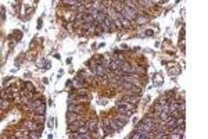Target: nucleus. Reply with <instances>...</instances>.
<instances>
[{"label":"nucleus","mask_w":208,"mask_h":139,"mask_svg":"<svg viewBox=\"0 0 208 139\" xmlns=\"http://www.w3.org/2000/svg\"><path fill=\"white\" fill-rule=\"evenodd\" d=\"M119 78H121V81H126V82H131L133 83V85H140V82H139V77L136 74H122L119 75Z\"/></svg>","instance_id":"2"},{"label":"nucleus","mask_w":208,"mask_h":139,"mask_svg":"<svg viewBox=\"0 0 208 139\" xmlns=\"http://www.w3.org/2000/svg\"><path fill=\"white\" fill-rule=\"evenodd\" d=\"M115 120H117V122L121 125V127H124V125L128 124V121H129V117L125 116V114H121V113H119V116H118Z\"/></svg>","instance_id":"10"},{"label":"nucleus","mask_w":208,"mask_h":139,"mask_svg":"<svg viewBox=\"0 0 208 139\" xmlns=\"http://www.w3.org/2000/svg\"><path fill=\"white\" fill-rule=\"evenodd\" d=\"M25 90H29V92H35V86H33V85H32L31 82H27L25 83Z\"/></svg>","instance_id":"20"},{"label":"nucleus","mask_w":208,"mask_h":139,"mask_svg":"<svg viewBox=\"0 0 208 139\" xmlns=\"http://www.w3.org/2000/svg\"><path fill=\"white\" fill-rule=\"evenodd\" d=\"M75 120H83V116L81 113H74V111H68L67 113V121L71 122V121H75Z\"/></svg>","instance_id":"5"},{"label":"nucleus","mask_w":208,"mask_h":139,"mask_svg":"<svg viewBox=\"0 0 208 139\" xmlns=\"http://www.w3.org/2000/svg\"><path fill=\"white\" fill-rule=\"evenodd\" d=\"M136 131H139V132H153V127H150L144 122H139L136 125Z\"/></svg>","instance_id":"6"},{"label":"nucleus","mask_w":208,"mask_h":139,"mask_svg":"<svg viewBox=\"0 0 208 139\" xmlns=\"http://www.w3.org/2000/svg\"><path fill=\"white\" fill-rule=\"evenodd\" d=\"M33 113H35V114H45L46 113V104L45 103H42V104H39L38 107H35V109H33Z\"/></svg>","instance_id":"13"},{"label":"nucleus","mask_w":208,"mask_h":139,"mask_svg":"<svg viewBox=\"0 0 208 139\" xmlns=\"http://www.w3.org/2000/svg\"><path fill=\"white\" fill-rule=\"evenodd\" d=\"M64 4H68V6H77V4H81L79 0H63Z\"/></svg>","instance_id":"17"},{"label":"nucleus","mask_w":208,"mask_h":139,"mask_svg":"<svg viewBox=\"0 0 208 139\" xmlns=\"http://www.w3.org/2000/svg\"><path fill=\"white\" fill-rule=\"evenodd\" d=\"M82 125H85V121L83 120H75V121H71V122H68V131L69 132H75V131L82 127Z\"/></svg>","instance_id":"3"},{"label":"nucleus","mask_w":208,"mask_h":139,"mask_svg":"<svg viewBox=\"0 0 208 139\" xmlns=\"http://www.w3.org/2000/svg\"><path fill=\"white\" fill-rule=\"evenodd\" d=\"M95 72H96V75H97V77H100V78H103L104 75H105V70H104V67L101 64H97V65H95Z\"/></svg>","instance_id":"9"},{"label":"nucleus","mask_w":208,"mask_h":139,"mask_svg":"<svg viewBox=\"0 0 208 139\" xmlns=\"http://www.w3.org/2000/svg\"><path fill=\"white\" fill-rule=\"evenodd\" d=\"M161 111H162V104H161V103H157V104H155V106H154V113H157V114H160V113H161Z\"/></svg>","instance_id":"19"},{"label":"nucleus","mask_w":208,"mask_h":139,"mask_svg":"<svg viewBox=\"0 0 208 139\" xmlns=\"http://www.w3.org/2000/svg\"><path fill=\"white\" fill-rule=\"evenodd\" d=\"M85 107L83 106H78V104H74V103H69L68 104V111H74V113H83Z\"/></svg>","instance_id":"7"},{"label":"nucleus","mask_w":208,"mask_h":139,"mask_svg":"<svg viewBox=\"0 0 208 139\" xmlns=\"http://www.w3.org/2000/svg\"><path fill=\"white\" fill-rule=\"evenodd\" d=\"M9 100H7V99H3V103H1V107H0V110H6V109H7V107H9Z\"/></svg>","instance_id":"22"},{"label":"nucleus","mask_w":208,"mask_h":139,"mask_svg":"<svg viewBox=\"0 0 208 139\" xmlns=\"http://www.w3.org/2000/svg\"><path fill=\"white\" fill-rule=\"evenodd\" d=\"M139 100V95H126L124 97L122 102H126V103H132V104H136Z\"/></svg>","instance_id":"8"},{"label":"nucleus","mask_w":208,"mask_h":139,"mask_svg":"<svg viewBox=\"0 0 208 139\" xmlns=\"http://www.w3.org/2000/svg\"><path fill=\"white\" fill-rule=\"evenodd\" d=\"M0 97H1V99H10L11 95H9V93H7V89H6V90H1V92H0Z\"/></svg>","instance_id":"21"},{"label":"nucleus","mask_w":208,"mask_h":139,"mask_svg":"<svg viewBox=\"0 0 208 139\" xmlns=\"http://www.w3.org/2000/svg\"><path fill=\"white\" fill-rule=\"evenodd\" d=\"M53 122H54V118H50V121H49V127H50V128H53V125H54Z\"/></svg>","instance_id":"23"},{"label":"nucleus","mask_w":208,"mask_h":139,"mask_svg":"<svg viewBox=\"0 0 208 139\" xmlns=\"http://www.w3.org/2000/svg\"><path fill=\"white\" fill-rule=\"evenodd\" d=\"M107 122H108V125L111 127V128H113L114 132H118V131L122 128V127H121V125L117 122V120H113V118H111V120H107Z\"/></svg>","instance_id":"12"},{"label":"nucleus","mask_w":208,"mask_h":139,"mask_svg":"<svg viewBox=\"0 0 208 139\" xmlns=\"http://www.w3.org/2000/svg\"><path fill=\"white\" fill-rule=\"evenodd\" d=\"M75 132H77V134H85V132H89V130H87V127H86V125H82V127H79Z\"/></svg>","instance_id":"18"},{"label":"nucleus","mask_w":208,"mask_h":139,"mask_svg":"<svg viewBox=\"0 0 208 139\" xmlns=\"http://www.w3.org/2000/svg\"><path fill=\"white\" fill-rule=\"evenodd\" d=\"M86 127H87V130H89V131H93V132H95V131L99 130V121H97V120H90L89 122H87Z\"/></svg>","instance_id":"11"},{"label":"nucleus","mask_w":208,"mask_h":139,"mask_svg":"<svg viewBox=\"0 0 208 139\" xmlns=\"http://www.w3.org/2000/svg\"><path fill=\"white\" fill-rule=\"evenodd\" d=\"M33 120L36 121L38 124H39V122L43 124V122H45V114H35V116H33Z\"/></svg>","instance_id":"15"},{"label":"nucleus","mask_w":208,"mask_h":139,"mask_svg":"<svg viewBox=\"0 0 208 139\" xmlns=\"http://www.w3.org/2000/svg\"><path fill=\"white\" fill-rule=\"evenodd\" d=\"M15 138H29V135H28L27 131H17V134H15Z\"/></svg>","instance_id":"16"},{"label":"nucleus","mask_w":208,"mask_h":139,"mask_svg":"<svg viewBox=\"0 0 208 139\" xmlns=\"http://www.w3.org/2000/svg\"><path fill=\"white\" fill-rule=\"evenodd\" d=\"M135 21H136V24H139V25H143V24H147V22H149V18H147V17H144V15H139V14H137V17L135 18Z\"/></svg>","instance_id":"14"},{"label":"nucleus","mask_w":208,"mask_h":139,"mask_svg":"<svg viewBox=\"0 0 208 139\" xmlns=\"http://www.w3.org/2000/svg\"><path fill=\"white\" fill-rule=\"evenodd\" d=\"M119 13H121V15H122L124 18H126L128 21H133V20L137 17V10L131 9V7H128V6H124Z\"/></svg>","instance_id":"1"},{"label":"nucleus","mask_w":208,"mask_h":139,"mask_svg":"<svg viewBox=\"0 0 208 139\" xmlns=\"http://www.w3.org/2000/svg\"><path fill=\"white\" fill-rule=\"evenodd\" d=\"M25 127L29 131H39L40 132L43 130V125H39L36 121H28V122H25Z\"/></svg>","instance_id":"4"},{"label":"nucleus","mask_w":208,"mask_h":139,"mask_svg":"<svg viewBox=\"0 0 208 139\" xmlns=\"http://www.w3.org/2000/svg\"><path fill=\"white\" fill-rule=\"evenodd\" d=\"M1 103H3V99L0 97V107H1Z\"/></svg>","instance_id":"24"}]
</instances>
